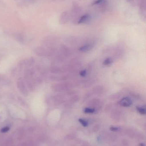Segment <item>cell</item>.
Wrapping results in <instances>:
<instances>
[{"label": "cell", "mask_w": 146, "mask_h": 146, "mask_svg": "<svg viewBox=\"0 0 146 146\" xmlns=\"http://www.w3.org/2000/svg\"><path fill=\"white\" fill-rule=\"evenodd\" d=\"M140 146H145L143 144H141Z\"/></svg>", "instance_id": "obj_20"}, {"label": "cell", "mask_w": 146, "mask_h": 146, "mask_svg": "<svg viewBox=\"0 0 146 146\" xmlns=\"http://www.w3.org/2000/svg\"><path fill=\"white\" fill-rule=\"evenodd\" d=\"M93 47V45L91 44H85L83 46H81L79 48L80 51L83 52H87V51H90L91 49H92Z\"/></svg>", "instance_id": "obj_11"}, {"label": "cell", "mask_w": 146, "mask_h": 146, "mask_svg": "<svg viewBox=\"0 0 146 146\" xmlns=\"http://www.w3.org/2000/svg\"><path fill=\"white\" fill-rule=\"evenodd\" d=\"M136 109L139 113H140L141 115H145L146 110L145 108L142 107H136Z\"/></svg>", "instance_id": "obj_14"}, {"label": "cell", "mask_w": 146, "mask_h": 146, "mask_svg": "<svg viewBox=\"0 0 146 146\" xmlns=\"http://www.w3.org/2000/svg\"><path fill=\"white\" fill-rule=\"evenodd\" d=\"M54 1H62V0H54Z\"/></svg>", "instance_id": "obj_22"}, {"label": "cell", "mask_w": 146, "mask_h": 146, "mask_svg": "<svg viewBox=\"0 0 146 146\" xmlns=\"http://www.w3.org/2000/svg\"><path fill=\"white\" fill-rule=\"evenodd\" d=\"M35 62V60L33 57H30L27 60L21 61L19 63V66L22 68L24 67H30L33 66Z\"/></svg>", "instance_id": "obj_6"}, {"label": "cell", "mask_w": 146, "mask_h": 146, "mask_svg": "<svg viewBox=\"0 0 146 146\" xmlns=\"http://www.w3.org/2000/svg\"><path fill=\"white\" fill-rule=\"evenodd\" d=\"M107 3V0H94L93 3V5H99L102 8H104Z\"/></svg>", "instance_id": "obj_10"}, {"label": "cell", "mask_w": 146, "mask_h": 146, "mask_svg": "<svg viewBox=\"0 0 146 146\" xmlns=\"http://www.w3.org/2000/svg\"><path fill=\"white\" fill-rule=\"evenodd\" d=\"M10 82L7 78H5L3 76L0 75V84H3V85H8L10 84Z\"/></svg>", "instance_id": "obj_12"}, {"label": "cell", "mask_w": 146, "mask_h": 146, "mask_svg": "<svg viewBox=\"0 0 146 146\" xmlns=\"http://www.w3.org/2000/svg\"><path fill=\"white\" fill-rule=\"evenodd\" d=\"M90 18H91V16L88 14L83 15L79 17L77 21V23L80 24L86 23L90 19Z\"/></svg>", "instance_id": "obj_9"}, {"label": "cell", "mask_w": 146, "mask_h": 146, "mask_svg": "<svg viewBox=\"0 0 146 146\" xmlns=\"http://www.w3.org/2000/svg\"><path fill=\"white\" fill-rule=\"evenodd\" d=\"M35 70L33 68L27 69L25 71L24 76L26 80L31 79L35 74Z\"/></svg>", "instance_id": "obj_8"}, {"label": "cell", "mask_w": 146, "mask_h": 146, "mask_svg": "<svg viewBox=\"0 0 146 146\" xmlns=\"http://www.w3.org/2000/svg\"><path fill=\"white\" fill-rule=\"evenodd\" d=\"M111 129L112 130V131H115L117 130L118 128H117L115 127H112L111 128Z\"/></svg>", "instance_id": "obj_19"}, {"label": "cell", "mask_w": 146, "mask_h": 146, "mask_svg": "<svg viewBox=\"0 0 146 146\" xmlns=\"http://www.w3.org/2000/svg\"><path fill=\"white\" fill-rule=\"evenodd\" d=\"M119 104L121 106L123 107H129L132 104L133 102L130 98L125 97L119 101Z\"/></svg>", "instance_id": "obj_7"}, {"label": "cell", "mask_w": 146, "mask_h": 146, "mask_svg": "<svg viewBox=\"0 0 146 146\" xmlns=\"http://www.w3.org/2000/svg\"><path fill=\"white\" fill-rule=\"evenodd\" d=\"M51 48L48 50L43 47H38L35 48L34 52L37 56H48L50 55L52 50Z\"/></svg>", "instance_id": "obj_1"}, {"label": "cell", "mask_w": 146, "mask_h": 146, "mask_svg": "<svg viewBox=\"0 0 146 146\" xmlns=\"http://www.w3.org/2000/svg\"><path fill=\"white\" fill-rule=\"evenodd\" d=\"M9 130V128L7 127H6L2 129L1 132L2 133H5V132H7Z\"/></svg>", "instance_id": "obj_18"}, {"label": "cell", "mask_w": 146, "mask_h": 146, "mask_svg": "<svg viewBox=\"0 0 146 146\" xmlns=\"http://www.w3.org/2000/svg\"><path fill=\"white\" fill-rule=\"evenodd\" d=\"M55 38L53 36H48L45 38L43 40V44L45 47L50 48L51 46H52L53 44H55L56 42Z\"/></svg>", "instance_id": "obj_5"}, {"label": "cell", "mask_w": 146, "mask_h": 146, "mask_svg": "<svg viewBox=\"0 0 146 146\" xmlns=\"http://www.w3.org/2000/svg\"><path fill=\"white\" fill-rule=\"evenodd\" d=\"M137 4L139 11L141 17L144 19H146V0H137Z\"/></svg>", "instance_id": "obj_3"}, {"label": "cell", "mask_w": 146, "mask_h": 146, "mask_svg": "<svg viewBox=\"0 0 146 146\" xmlns=\"http://www.w3.org/2000/svg\"><path fill=\"white\" fill-rule=\"evenodd\" d=\"M17 87L19 91L24 95H28V90L25 84V81L22 78H20L17 80L16 82Z\"/></svg>", "instance_id": "obj_2"}, {"label": "cell", "mask_w": 146, "mask_h": 146, "mask_svg": "<svg viewBox=\"0 0 146 146\" xmlns=\"http://www.w3.org/2000/svg\"><path fill=\"white\" fill-rule=\"evenodd\" d=\"M129 1L130 2H133V0H129Z\"/></svg>", "instance_id": "obj_21"}, {"label": "cell", "mask_w": 146, "mask_h": 146, "mask_svg": "<svg viewBox=\"0 0 146 146\" xmlns=\"http://www.w3.org/2000/svg\"><path fill=\"white\" fill-rule=\"evenodd\" d=\"M112 63V60L111 58H108L105 59L103 62V64L105 66H109Z\"/></svg>", "instance_id": "obj_15"}, {"label": "cell", "mask_w": 146, "mask_h": 146, "mask_svg": "<svg viewBox=\"0 0 146 146\" xmlns=\"http://www.w3.org/2000/svg\"><path fill=\"white\" fill-rule=\"evenodd\" d=\"M79 122L82 124V126L84 127H87V125H88V123L87 121L85 120H84L83 119H79Z\"/></svg>", "instance_id": "obj_16"}, {"label": "cell", "mask_w": 146, "mask_h": 146, "mask_svg": "<svg viewBox=\"0 0 146 146\" xmlns=\"http://www.w3.org/2000/svg\"><path fill=\"white\" fill-rule=\"evenodd\" d=\"M86 71L85 70H82L80 72V75L81 76H82V77H84V76H85L86 75Z\"/></svg>", "instance_id": "obj_17"}, {"label": "cell", "mask_w": 146, "mask_h": 146, "mask_svg": "<svg viewBox=\"0 0 146 146\" xmlns=\"http://www.w3.org/2000/svg\"><path fill=\"white\" fill-rule=\"evenodd\" d=\"M72 18L71 12L66 11L63 12L61 15L59 19L60 23L61 24H65Z\"/></svg>", "instance_id": "obj_4"}, {"label": "cell", "mask_w": 146, "mask_h": 146, "mask_svg": "<svg viewBox=\"0 0 146 146\" xmlns=\"http://www.w3.org/2000/svg\"><path fill=\"white\" fill-rule=\"evenodd\" d=\"M95 110L93 108H85L84 110V112L87 114H92L95 112Z\"/></svg>", "instance_id": "obj_13"}]
</instances>
